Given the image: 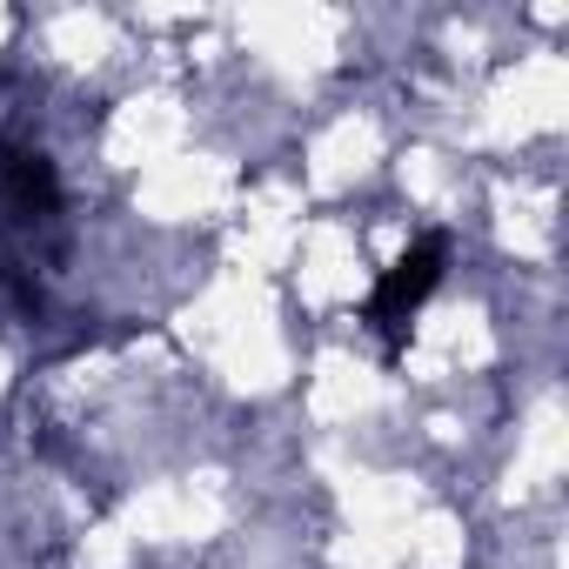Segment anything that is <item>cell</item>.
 I'll return each instance as SVG.
<instances>
[{
  "label": "cell",
  "instance_id": "6da1fadb",
  "mask_svg": "<svg viewBox=\"0 0 569 569\" xmlns=\"http://www.w3.org/2000/svg\"><path fill=\"white\" fill-rule=\"evenodd\" d=\"M442 261H449V241H442V234H422V241H416L389 274H382V289L369 296V329H376V336L402 342L409 316L429 302V289L442 281Z\"/></svg>",
  "mask_w": 569,
  "mask_h": 569
},
{
  "label": "cell",
  "instance_id": "7a4b0ae2",
  "mask_svg": "<svg viewBox=\"0 0 569 569\" xmlns=\"http://www.w3.org/2000/svg\"><path fill=\"white\" fill-rule=\"evenodd\" d=\"M0 208L14 221H54L61 214V174L41 148H0Z\"/></svg>",
  "mask_w": 569,
  "mask_h": 569
}]
</instances>
